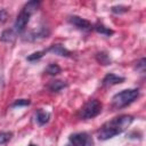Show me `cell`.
I'll use <instances>...</instances> for the list:
<instances>
[{
    "label": "cell",
    "instance_id": "cell-1",
    "mask_svg": "<svg viewBox=\"0 0 146 146\" xmlns=\"http://www.w3.org/2000/svg\"><path fill=\"white\" fill-rule=\"evenodd\" d=\"M133 121V116L129 114H122L112 120L107 121L102 125L98 131V139L99 140H107L111 139L120 133H122Z\"/></svg>",
    "mask_w": 146,
    "mask_h": 146
},
{
    "label": "cell",
    "instance_id": "cell-2",
    "mask_svg": "<svg viewBox=\"0 0 146 146\" xmlns=\"http://www.w3.org/2000/svg\"><path fill=\"white\" fill-rule=\"evenodd\" d=\"M39 7H40V1H36V0L29 1L23 6L22 10L17 15L15 23H14V31L16 33L24 32V30H25V27L30 21V17L38 10Z\"/></svg>",
    "mask_w": 146,
    "mask_h": 146
},
{
    "label": "cell",
    "instance_id": "cell-3",
    "mask_svg": "<svg viewBox=\"0 0 146 146\" xmlns=\"http://www.w3.org/2000/svg\"><path fill=\"white\" fill-rule=\"evenodd\" d=\"M139 97L138 89H124L112 97V106L115 110L127 107Z\"/></svg>",
    "mask_w": 146,
    "mask_h": 146
},
{
    "label": "cell",
    "instance_id": "cell-4",
    "mask_svg": "<svg viewBox=\"0 0 146 146\" xmlns=\"http://www.w3.org/2000/svg\"><path fill=\"white\" fill-rule=\"evenodd\" d=\"M102 108H103V105L98 99H90L81 107L79 112V116L83 120L94 119L100 114Z\"/></svg>",
    "mask_w": 146,
    "mask_h": 146
},
{
    "label": "cell",
    "instance_id": "cell-5",
    "mask_svg": "<svg viewBox=\"0 0 146 146\" xmlns=\"http://www.w3.org/2000/svg\"><path fill=\"white\" fill-rule=\"evenodd\" d=\"M70 143L73 146H94V139L88 132H75L70 135Z\"/></svg>",
    "mask_w": 146,
    "mask_h": 146
},
{
    "label": "cell",
    "instance_id": "cell-6",
    "mask_svg": "<svg viewBox=\"0 0 146 146\" xmlns=\"http://www.w3.org/2000/svg\"><path fill=\"white\" fill-rule=\"evenodd\" d=\"M49 34H50L49 29L46 27V26H41V27H39L38 30H33V31L29 32V33L26 34L25 40H27V41H30V42H35V41H40V40H42V39L48 38Z\"/></svg>",
    "mask_w": 146,
    "mask_h": 146
},
{
    "label": "cell",
    "instance_id": "cell-7",
    "mask_svg": "<svg viewBox=\"0 0 146 146\" xmlns=\"http://www.w3.org/2000/svg\"><path fill=\"white\" fill-rule=\"evenodd\" d=\"M68 22H70V24H72L73 26H75L80 31H89V30L92 29V24L88 19L82 18V17L76 16V15L70 16L68 17Z\"/></svg>",
    "mask_w": 146,
    "mask_h": 146
},
{
    "label": "cell",
    "instance_id": "cell-8",
    "mask_svg": "<svg viewBox=\"0 0 146 146\" xmlns=\"http://www.w3.org/2000/svg\"><path fill=\"white\" fill-rule=\"evenodd\" d=\"M124 78L123 76H119V75H116V74H114V73H107L105 76H104V79H103V81H102V84L104 86V87H111V86H115V84H120V83H122V82H124Z\"/></svg>",
    "mask_w": 146,
    "mask_h": 146
},
{
    "label": "cell",
    "instance_id": "cell-9",
    "mask_svg": "<svg viewBox=\"0 0 146 146\" xmlns=\"http://www.w3.org/2000/svg\"><path fill=\"white\" fill-rule=\"evenodd\" d=\"M47 52H51V54H55V55H58V56H62V57H70L72 55V52L66 49L63 44L60 43H56V44H51L48 49H46Z\"/></svg>",
    "mask_w": 146,
    "mask_h": 146
},
{
    "label": "cell",
    "instance_id": "cell-10",
    "mask_svg": "<svg viewBox=\"0 0 146 146\" xmlns=\"http://www.w3.org/2000/svg\"><path fill=\"white\" fill-rule=\"evenodd\" d=\"M66 87H67V83L65 81H63V80H52L48 83L47 89L51 92H59L63 89H65Z\"/></svg>",
    "mask_w": 146,
    "mask_h": 146
},
{
    "label": "cell",
    "instance_id": "cell-11",
    "mask_svg": "<svg viewBox=\"0 0 146 146\" xmlns=\"http://www.w3.org/2000/svg\"><path fill=\"white\" fill-rule=\"evenodd\" d=\"M50 120V113L42 110V108H39L36 112H35V121L38 122L39 125H44L46 123H48Z\"/></svg>",
    "mask_w": 146,
    "mask_h": 146
},
{
    "label": "cell",
    "instance_id": "cell-12",
    "mask_svg": "<svg viewBox=\"0 0 146 146\" xmlns=\"http://www.w3.org/2000/svg\"><path fill=\"white\" fill-rule=\"evenodd\" d=\"M92 27L95 29V31H96L97 33L103 34V35H106V36H111V35L114 33V31H113L112 29L107 27L106 25H104V24L100 23V22H97Z\"/></svg>",
    "mask_w": 146,
    "mask_h": 146
},
{
    "label": "cell",
    "instance_id": "cell-13",
    "mask_svg": "<svg viewBox=\"0 0 146 146\" xmlns=\"http://www.w3.org/2000/svg\"><path fill=\"white\" fill-rule=\"evenodd\" d=\"M96 60L100 64V65H110L112 59L110 57V55L106 52V51H99L96 54Z\"/></svg>",
    "mask_w": 146,
    "mask_h": 146
},
{
    "label": "cell",
    "instance_id": "cell-14",
    "mask_svg": "<svg viewBox=\"0 0 146 146\" xmlns=\"http://www.w3.org/2000/svg\"><path fill=\"white\" fill-rule=\"evenodd\" d=\"M15 39V31L14 29H8V30H5L1 35H0V40L2 42H11L14 41Z\"/></svg>",
    "mask_w": 146,
    "mask_h": 146
},
{
    "label": "cell",
    "instance_id": "cell-15",
    "mask_svg": "<svg viewBox=\"0 0 146 146\" xmlns=\"http://www.w3.org/2000/svg\"><path fill=\"white\" fill-rule=\"evenodd\" d=\"M47 74H49V75H57V74H59L60 72H62V68L57 65V64H55V63H51V64H49L47 67H46V71H44Z\"/></svg>",
    "mask_w": 146,
    "mask_h": 146
},
{
    "label": "cell",
    "instance_id": "cell-16",
    "mask_svg": "<svg viewBox=\"0 0 146 146\" xmlns=\"http://www.w3.org/2000/svg\"><path fill=\"white\" fill-rule=\"evenodd\" d=\"M46 52H47L46 50H40V51H35V52H33V54L29 55V56L26 57V59H27L29 62H36V60H39L40 58H42V57H43V55H44Z\"/></svg>",
    "mask_w": 146,
    "mask_h": 146
},
{
    "label": "cell",
    "instance_id": "cell-17",
    "mask_svg": "<svg viewBox=\"0 0 146 146\" xmlns=\"http://www.w3.org/2000/svg\"><path fill=\"white\" fill-rule=\"evenodd\" d=\"M129 10V7L127 6H122V5H119V6H113L111 8V11L113 14H116V15H121V14H124Z\"/></svg>",
    "mask_w": 146,
    "mask_h": 146
},
{
    "label": "cell",
    "instance_id": "cell-18",
    "mask_svg": "<svg viewBox=\"0 0 146 146\" xmlns=\"http://www.w3.org/2000/svg\"><path fill=\"white\" fill-rule=\"evenodd\" d=\"M13 137V133L9 131H0V145L8 143Z\"/></svg>",
    "mask_w": 146,
    "mask_h": 146
},
{
    "label": "cell",
    "instance_id": "cell-19",
    "mask_svg": "<svg viewBox=\"0 0 146 146\" xmlns=\"http://www.w3.org/2000/svg\"><path fill=\"white\" fill-rule=\"evenodd\" d=\"M145 66H146V59L143 57V58H140V59L136 63L135 68H136L138 72H140L141 74H144V73H145Z\"/></svg>",
    "mask_w": 146,
    "mask_h": 146
},
{
    "label": "cell",
    "instance_id": "cell-20",
    "mask_svg": "<svg viewBox=\"0 0 146 146\" xmlns=\"http://www.w3.org/2000/svg\"><path fill=\"white\" fill-rule=\"evenodd\" d=\"M30 99H17L11 104V107H21V106H27L30 105Z\"/></svg>",
    "mask_w": 146,
    "mask_h": 146
},
{
    "label": "cell",
    "instance_id": "cell-21",
    "mask_svg": "<svg viewBox=\"0 0 146 146\" xmlns=\"http://www.w3.org/2000/svg\"><path fill=\"white\" fill-rule=\"evenodd\" d=\"M8 18V11L6 9H0V23H5Z\"/></svg>",
    "mask_w": 146,
    "mask_h": 146
},
{
    "label": "cell",
    "instance_id": "cell-22",
    "mask_svg": "<svg viewBox=\"0 0 146 146\" xmlns=\"http://www.w3.org/2000/svg\"><path fill=\"white\" fill-rule=\"evenodd\" d=\"M29 146H36V145H34V144H30Z\"/></svg>",
    "mask_w": 146,
    "mask_h": 146
}]
</instances>
